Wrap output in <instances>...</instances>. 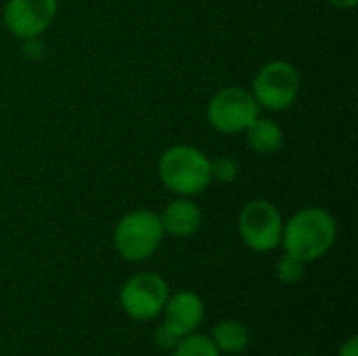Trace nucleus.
Here are the masks:
<instances>
[{
  "instance_id": "f257e3e1",
  "label": "nucleus",
  "mask_w": 358,
  "mask_h": 356,
  "mask_svg": "<svg viewBox=\"0 0 358 356\" xmlns=\"http://www.w3.org/2000/svg\"><path fill=\"white\" fill-rule=\"evenodd\" d=\"M336 237V218L325 208L310 206L298 210L287 222H283L281 245L285 248V254H292L304 262H315L334 248Z\"/></svg>"
},
{
  "instance_id": "f03ea898",
  "label": "nucleus",
  "mask_w": 358,
  "mask_h": 356,
  "mask_svg": "<svg viewBox=\"0 0 358 356\" xmlns=\"http://www.w3.org/2000/svg\"><path fill=\"white\" fill-rule=\"evenodd\" d=\"M157 174L168 191L193 197L212 185V159L197 147L174 145L162 153Z\"/></svg>"
},
{
  "instance_id": "7ed1b4c3",
  "label": "nucleus",
  "mask_w": 358,
  "mask_h": 356,
  "mask_svg": "<svg viewBox=\"0 0 358 356\" xmlns=\"http://www.w3.org/2000/svg\"><path fill=\"white\" fill-rule=\"evenodd\" d=\"M164 235L159 214L151 210H134L122 216L115 225L113 245L124 260L143 262L159 250Z\"/></svg>"
},
{
  "instance_id": "20e7f679",
  "label": "nucleus",
  "mask_w": 358,
  "mask_h": 356,
  "mask_svg": "<svg viewBox=\"0 0 358 356\" xmlns=\"http://www.w3.org/2000/svg\"><path fill=\"white\" fill-rule=\"evenodd\" d=\"M252 94L260 107L271 111H285L298 101L300 73L287 61H268L256 71L252 82Z\"/></svg>"
},
{
  "instance_id": "39448f33",
  "label": "nucleus",
  "mask_w": 358,
  "mask_h": 356,
  "mask_svg": "<svg viewBox=\"0 0 358 356\" xmlns=\"http://www.w3.org/2000/svg\"><path fill=\"white\" fill-rule=\"evenodd\" d=\"M210 126L220 134H241L260 115L252 90L241 86H227L218 90L206 109Z\"/></svg>"
},
{
  "instance_id": "423d86ee",
  "label": "nucleus",
  "mask_w": 358,
  "mask_h": 356,
  "mask_svg": "<svg viewBox=\"0 0 358 356\" xmlns=\"http://www.w3.org/2000/svg\"><path fill=\"white\" fill-rule=\"evenodd\" d=\"M239 235L250 250L260 254L279 248L283 235V216L279 208L268 199L248 201L239 214Z\"/></svg>"
},
{
  "instance_id": "0eeeda50",
  "label": "nucleus",
  "mask_w": 358,
  "mask_h": 356,
  "mask_svg": "<svg viewBox=\"0 0 358 356\" xmlns=\"http://www.w3.org/2000/svg\"><path fill=\"white\" fill-rule=\"evenodd\" d=\"M170 290L157 273L132 275L120 290V306L134 321H151L162 315Z\"/></svg>"
},
{
  "instance_id": "6e6552de",
  "label": "nucleus",
  "mask_w": 358,
  "mask_h": 356,
  "mask_svg": "<svg viewBox=\"0 0 358 356\" xmlns=\"http://www.w3.org/2000/svg\"><path fill=\"white\" fill-rule=\"evenodd\" d=\"M57 8V0H8L4 6V25L21 40H36L50 27Z\"/></svg>"
},
{
  "instance_id": "1a4fd4ad",
  "label": "nucleus",
  "mask_w": 358,
  "mask_h": 356,
  "mask_svg": "<svg viewBox=\"0 0 358 356\" xmlns=\"http://www.w3.org/2000/svg\"><path fill=\"white\" fill-rule=\"evenodd\" d=\"M164 327L176 338L195 334L206 317V304L195 292H176L164 306Z\"/></svg>"
},
{
  "instance_id": "9d476101",
  "label": "nucleus",
  "mask_w": 358,
  "mask_h": 356,
  "mask_svg": "<svg viewBox=\"0 0 358 356\" xmlns=\"http://www.w3.org/2000/svg\"><path fill=\"white\" fill-rule=\"evenodd\" d=\"M159 220H162L164 233L185 239L199 231L201 210L195 201H191V197H178V199H172L164 208V212L159 214Z\"/></svg>"
},
{
  "instance_id": "9b49d317",
  "label": "nucleus",
  "mask_w": 358,
  "mask_h": 356,
  "mask_svg": "<svg viewBox=\"0 0 358 356\" xmlns=\"http://www.w3.org/2000/svg\"><path fill=\"white\" fill-rule=\"evenodd\" d=\"M245 141L248 147L258 155H275L283 147V130L275 120L256 118L245 128Z\"/></svg>"
},
{
  "instance_id": "f8f14e48",
  "label": "nucleus",
  "mask_w": 358,
  "mask_h": 356,
  "mask_svg": "<svg viewBox=\"0 0 358 356\" xmlns=\"http://www.w3.org/2000/svg\"><path fill=\"white\" fill-rule=\"evenodd\" d=\"M250 329L241 321H220L212 329V342L224 355L243 353L250 346Z\"/></svg>"
},
{
  "instance_id": "ddd939ff",
  "label": "nucleus",
  "mask_w": 358,
  "mask_h": 356,
  "mask_svg": "<svg viewBox=\"0 0 358 356\" xmlns=\"http://www.w3.org/2000/svg\"><path fill=\"white\" fill-rule=\"evenodd\" d=\"M172 356H222V353L216 348L212 338L201 334H191L178 340Z\"/></svg>"
},
{
  "instance_id": "4468645a",
  "label": "nucleus",
  "mask_w": 358,
  "mask_h": 356,
  "mask_svg": "<svg viewBox=\"0 0 358 356\" xmlns=\"http://www.w3.org/2000/svg\"><path fill=\"white\" fill-rule=\"evenodd\" d=\"M277 279L285 285H296L302 281L304 273H306V262L292 256V254H283L279 260H277Z\"/></svg>"
},
{
  "instance_id": "2eb2a0df",
  "label": "nucleus",
  "mask_w": 358,
  "mask_h": 356,
  "mask_svg": "<svg viewBox=\"0 0 358 356\" xmlns=\"http://www.w3.org/2000/svg\"><path fill=\"white\" fill-rule=\"evenodd\" d=\"M237 176H239V164L233 157L220 155L212 159V183L218 180V183L231 185L233 180H237Z\"/></svg>"
},
{
  "instance_id": "dca6fc26",
  "label": "nucleus",
  "mask_w": 358,
  "mask_h": 356,
  "mask_svg": "<svg viewBox=\"0 0 358 356\" xmlns=\"http://www.w3.org/2000/svg\"><path fill=\"white\" fill-rule=\"evenodd\" d=\"M155 340H157V344L162 346V348H174L176 344H178V340L180 338H176L174 334H170L164 325L155 332Z\"/></svg>"
},
{
  "instance_id": "f3484780",
  "label": "nucleus",
  "mask_w": 358,
  "mask_h": 356,
  "mask_svg": "<svg viewBox=\"0 0 358 356\" xmlns=\"http://www.w3.org/2000/svg\"><path fill=\"white\" fill-rule=\"evenodd\" d=\"M338 356H358V338L357 336L348 338V340L342 344V348H340Z\"/></svg>"
},
{
  "instance_id": "a211bd4d",
  "label": "nucleus",
  "mask_w": 358,
  "mask_h": 356,
  "mask_svg": "<svg viewBox=\"0 0 358 356\" xmlns=\"http://www.w3.org/2000/svg\"><path fill=\"white\" fill-rule=\"evenodd\" d=\"M336 8H342V10H346V8H355L357 6L358 0H329Z\"/></svg>"
}]
</instances>
